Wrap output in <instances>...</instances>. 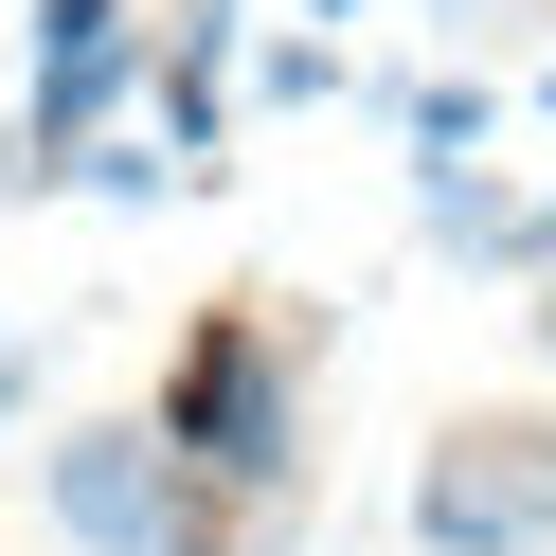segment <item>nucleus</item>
Returning <instances> with one entry per match:
<instances>
[{
  "label": "nucleus",
  "mask_w": 556,
  "mask_h": 556,
  "mask_svg": "<svg viewBox=\"0 0 556 556\" xmlns=\"http://www.w3.org/2000/svg\"><path fill=\"white\" fill-rule=\"evenodd\" d=\"M305 377H324V305L233 288V305H198V324H180V359H162V413H144V431L180 448L216 503L288 520L305 484H324V448H305Z\"/></svg>",
  "instance_id": "nucleus-1"
},
{
  "label": "nucleus",
  "mask_w": 556,
  "mask_h": 556,
  "mask_svg": "<svg viewBox=\"0 0 556 556\" xmlns=\"http://www.w3.org/2000/svg\"><path fill=\"white\" fill-rule=\"evenodd\" d=\"M37 503H54V539H73V556H269V520L216 503V484H198L144 413L54 431V448H37Z\"/></svg>",
  "instance_id": "nucleus-2"
},
{
  "label": "nucleus",
  "mask_w": 556,
  "mask_h": 556,
  "mask_svg": "<svg viewBox=\"0 0 556 556\" xmlns=\"http://www.w3.org/2000/svg\"><path fill=\"white\" fill-rule=\"evenodd\" d=\"M413 556H556V413H448L413 467Z\"/></svg>",
  "instance_id": "nucleus-3"
},
{
  "label": "nucleus",
  "mask_w": 556,
  "mask_h": 556,
  "mask_svg": "<svg viewBox=\"0 0 556 556\" xmlns=\"http://www.w3.org/2000/svg\"><path fill=\"white\" fill-rule=\"evenodd\" d=\"M467 269H503V288H539V269H556V180H539V198H484Z\"/></svg>",
  "instance_id": "nucleus-4"
},
{
  "label": "nucleus",
  "mask_w": 556,
  "mask_h": 556,
  "mask_svg": "<svg viewBox=\"0 0 556 556\" xmlns=\"http://www.w3.org/2000/svg\"><path fill=\"white\" fill-rule=\"evenodd\" d=\"M252 90H269V109H341L359 73H341V37H269V54H252Z\"/></svg>",
  "instance_id": "nucleus-5"
},
{
  "label": "nucleus",
  "mask_w": 556,
  "mask_h": 556,
  "mask_svg": "<svg viewBox=\"0 0 556 556\" xmlns=\"http://www.w3.org/2000/svg\"><path fill=\"white\" fill-rule=\"evenodd\" d=\"M18 413H37V341H0V431H18Z\"/></svg>",
  "instance_id": "nucleus-6"
},
{
  "label": "nucleus",
  "mask_w": 556,
  "mask_h": 556,
  "mask_svg": "<svg viewBox=\"0 0 556 556\" xmlns=\"http://www.w3.org/2000/svg\"><path fill=\"white\" fill-rule=\"evenodd\" d=\"M520 324H539V359H556V269H539V305H520Z\"/></svg>",
  "instance_id": "nucleus-7"
},
{
  "label": "nucleus",
  "mask_w": 556,
  "mask_h": 556,
  "mask_svg": "<svg viewBox=\"0 0 556 556\" xmlns=\"http://www.w3.org/2000/svg\"><path fill=\"white\" fill-rule=\"evenodd\" d=\"M305 18H359V0H305Z\"/></svg>",
  "instance_id": "nucleus-8"
},
{
  "label": "nucleus",
  "mask_w": 556,
  "mask_h": 556,
  "mask_svg": "<svg viewBox=\"0 0 556 556\" xmlns=\"http://www.w3.org/2000/svg\"><path fill=\"white\" fill-rule=\"evenodd\" d=\"M539 126H556V73H539Z\"/></svg>",
  "instance_id": "nucleus-9"
}]
</instances>
